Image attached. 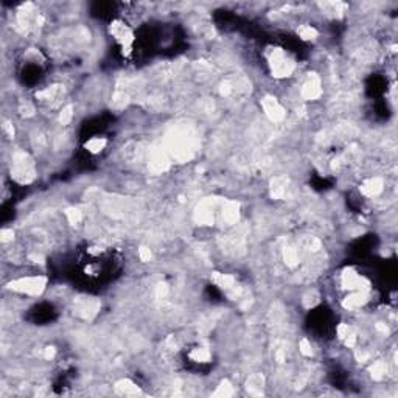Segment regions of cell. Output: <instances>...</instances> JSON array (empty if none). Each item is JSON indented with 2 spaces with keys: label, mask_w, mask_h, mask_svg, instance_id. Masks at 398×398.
Segmentation results:
<instances>
[{
  "label": "cell",
  "mask_w": 398,
  "mask_h": 398,
  "mask_svg": "<svg viewBox=\"0 0 398 398\" xmlns=\"http://www.w3.org/2000/svg\"><path fill=\"white\" fill-rule=\"evenodd\" d=\"M10 173H11V178L17 184L20 185L31 184L36 179V165L33 157L25 151H16L11 157Z\"/></svg>",
  "instance_id": "cell-1"
},
{
  "label": "cell",
  "mask_w": 398,
  "mask_h": 398,
  "mask_svg": "<svg viewBox=\"0 0 398 398\" xmlns=\"http://www.w3.org/2000/svg\"><path fill=\"white\" fill-rule=\"evenodd\" d=\"M268 65L274 78H288L292 75L295 64L280 47H274L268 53Z\"/></svg>",
  "instance_id": "cell-2"
},
{
  "label": "cell",
  "mask_w": 398,
  "mask_h": 398,
  "mask_svg": "<svg viewBox=\"0 0 398 398\" xmlns=\"http://www.w3.org/2000/svg\"><path fill=\"white\" fill-rule=\"evenodd\" d=\"M47 282H48V279L45 276H30V277H22V279H16V280L10 282L8 288L19 294L39 295L47 288Z\"/></svg>",
  "instance_id": "cell-3"
},
{
  "label": "cell",
  "mask_w": 398,
  "mask_h": 398,
  "mask_svg": "<svg viewBox=\"0 0 398 398\" xmlns=\"http://www.w3.org/2000/svg\"><path fill=\"white\" fill-rule=\"evenodd\" d=\"M109 33L117 41V44L121 47L124 55H129L132 52V45H134L136 38H134L132 30L128 27L126 23L121 22V20H114L109 25Z\"/></svg>",
  "instance_id": "cell-4"
},
{
  "label": "cell",
  "mask_w": 398,
  "mask_h": 398,
  "mask_svg": "<svg viewBox=\"0 0 398 398\" xmlns=\"http://www.w3.org/2000/svg\"><path fill=\"white\" fill-rule=\"evenodd\" d=\"M16 20H17V27L20 28V31L27 33L33 27H41L44 22V17L41 16V13L36 11L33 4H23L17 10Z\"/></svg>",
  "instance_id": "cell-5"
},
{
  "label": "cell",
  "mask_w": 398,
  "mask_h": 398,
  "mask_svg": "<svg viewBox=\"0 0 398 398\" xmlns=\"http://www.w3.org/2000/svg\"><path fill=\"white\" fill-rule=\"evenodd\" d=\"M100 311V302L95 297H77L73 301V313L83 317V319H92Z\"/></svg>",
  "instance_id": "cell-6"
},
{
  "label": "cell",
  "mask_w": 398,
  "mask_h": 398,
  "mask_svg": "<svg viewBox=\"0 0 398 398\" xmlns=\"http://www.w3.org/2000/svg\"><path fill=\"white\" fill-rule=\"evenodd\" d=\"M341 283L348 291H367L369 280L358 274L353 268H347L341 274Z\"/></svg>",
  "instance_id": "cell-7"
},
{
  "label": "cell",
  "mask_w": 398,
  "mask_h": 398,
  "mask_svg": "<svg viewBox=\"0 0 398 398\" xmlns=\"http://www.w3.org/2000/svg\"><path fill=\"white\" fill-rule=\"evenodd\" d=\"M261 108L266 114V117L274 121V123H279L285 118L286 115V111L285 108L282 106V103L279 102V100L276 96H272V95H266L263 100H261Z\"/></svg>",
  "instance_id": "cell-8"
},
{
  "label": "cell",
  "mask_w": 398,
  "mask_h": 398,
  "mask_svg": "<svg viewBox=\"0 0 398 398\" xmlns=\"http://www.w3.org/2000/svg\"><path fill=\"white\" fill-rule=\"evenodd\" d=\"M213 283L221 288L224 292H226L230 298H237L240 295V286L237 283V279L230 274H221V272H215L212 276Z\"/></svg>",
  "instance_id": "cell-9"
},
{
  "label": "cell",
  "mask_w": 398,
  "mask_h": 398,
  "mask_svg": "<svg viewBox=\"0 0 398 398\" xmlns=\"http://www.w3.org/2000/svg\"><path fill=\"white\" fill-rule=\"evenodd\" d=\"M301 95L307 102H314L322 95V81L320 77L316 73H310L301 90Z\"/></svg>",
  "instance_id": "cell-10"
},
{
  "label": "cell",
  "mask_w": 398,
  "mask_h": 398,
  "mask_svg": "<svg viewBox=\"0 0 398 398\" xmlns=\"http://www.w3.org/2000/svg\"><path fill=\"white\" fill-rule=\"evenodd\" d=\"M240 219V204L235 201H227L219 212V221L222 226H234Z\"/></svg>",
  "instance_id": "cell-11"
},
{
  "label": "cell",
  "mask_w": 398,
  "mask_h": 398,
  "mask_svg": "<svg viewBox=\"0 0 398 398\" xmlns=\"http://www.w3.org/2000/svg\"><path fill=\"white\" fill-rule=\"evenodd\" d=\"M369 302V294L367 291H352L348 294L344 301H342V307L345 310H358L361 307H364Z\"/></svg>",
  "instance_id": "cell-12"
},
{
  "label": "cell",
  "mask_w": 398,
  "mask_h": 398,
  "mask_svg": "<svg viewBox=\"0 0 398 398\" xmlns=\"http://www.w3.org/2000/svg\"><path fill=\"white\" fill-rule=\"evenodd\" d=\"M64 95V89L61 84H53L48 86L44 90L36 92V98L39 100L41 103H56L58 100H61Z\"/></svg>",
  "instance_id": "cell-13"
},
{
  "label": "cell",
  "mask_w": 398,
  "mask_h": 398,
  "mask_svg": "<svg viewBox=\"0 0 398 398\" xmlns=\"http://www.w3.org/2000/svg\"><path fill=\"white\" fill-rule=\"evenodd\" d=\"M194 219L197 224H203V226H210L215 221V207L209 201H204L201 206H197Z\"/></svg>",
  "instance_id": "cell-14"
},
{
  "label": "cell",
  "mask_w": 398,
  "mask_h": 398,
  "mask_svg": "<svg viewBox=\"0 0 398 398\" xmlns=\"http://www.w3.org/2000/svg\"><path fill=\"white\" fill-rule=\"evenodd\" d=\"M383 190H384V181L381 178H369L359 187V191L367 197H377Z\"/></svg>",
  "instance_id": "cell-15"
},
{
  "label": "cell",
  "mask_w": 398,
  "mask_h": 398,
  "mask_svg": "<svg viewBox=\"0 0 398 398\" xmlns=\"http://www.w3.org/2000/svg\"><path fill=\"white\" fill-rule=\"evenodd\" d=\"M336 333H338V338L348 348H353L356 345V333L350 325H348V323H339L338 328H336Z\"/></svg>",
  "instance_id": "cell-16"
},
{
  "label": "cell",
  "mask_w": 398,
  "mask_h": 398,
  "mask_svg": "<svg viewBox=\"0 0 398 398\" xmlns=\"http://www.w3.org/2000/svg\"><path fill=\"white\" fill-rule=\"evenodd\" d=\"M288 187H289L288 178H285V176L274 178V179L271 181V187H269L271 196H272L274 199H282V197H285V194H286V191H288Z\"/></svg>",
  "instance_id": "cell-17"
},
{
  "label": "cell",
  "mask_w": 398,
  "mask_h": 398,
  "mask_svg": "<svg viewBox=\"0 0 398 398\" xmlns=\"http://www.w3.org/2000/svg\"><path fill=\"white\" fill-rule=\"evenodd\" d=\"M263 389H264V377L261 373H254V375H251L249 380L246 381V390L254 396L261 395Z\"/></svg>",
  "instance_id": "cell-18"
},
{
  "label": "cell",
  "mask_w": 398,
  "mask_h": 398,
  "mask_svg": "<svg viewBox=\"0 0 398 398\" xmlns=\"http://www.w3.org/2000/svg\"><path fill=\"white\" fill-rule=\"evenodd\" d=\"M115 390H117L120 395H126V396H132V395H140V393H142L140 387H139L134 381H131V380H128V378L117 381V383H115Z\"/></svg>",
  "instance_id": "cell-19"
},
{
  "label": "cell",
  "mask_w": 398,
  "mask_h": 398,
  "mask_svg": "<svg viewBox=\"0 0 398 398\" xmlns=\"http://www.w3.org/2000/svg\"><path fill=\"white\" fill-rule=\"evenodd\" d=\"M320 8L330 17H341L345 11L347 5L342 2H323V4H320Z\"/></svg>",
  "instance_id": "cell-20"
},
{
  "label": "cell",
  "mask_w": 398,
  "mask_h": 398,
  "mask_svg": "<svg viewBox=\"0 0 398 398\" xmlns=\"http://www.w3.org/2000/svg\"><path fill=\"white\" fill-rule=\"evenodd\" d=\"M188 358L194 362H199V364H204V362H209L212 359V353L207 347H194L193 350L190 352Z\"/></svg>",
  "instance_id": "cell-21"
},
{
  "label": "cell",
  "mask_w": 398,
  "mask_h": 398,
  "mask_svg": "<svg viewBox=\"0 0 398 398\" xmlns=\"http://www.w3.org/2000/svg\"><path fill=\"white\" fill-rule=\"evenodd\" d=\"M106 145H108V140L105 137H92L84 143V148L92 154H98L103 151Z\"/></svg>",
  "instance_id": "cell-22"
},
{
  "label": "cell",
  "mask_w": 398,
  "mask_h": 398,
  "mask_svg": "<svg viewBox=\"0 0 398 398\" xmlns=\"http://www.w3.org/2000/svg\"><path fill=\"white\" fill-rule=\"evenodd\" d=\"M297 35L302 41H314L319 36V31L314 27H311V25L305 23V25H301V27L297 28Z\"/></svg>",
  "instance_id": "cell-23"
},
{
  "label": "cell",
  "mask_w": 398,
  "mask_h": 398,
  "mask_svg": "<svg viewBox=\"0 0 398 398\" xmlns=\"http://www.w3.org/2000/svg\"><path fill=\"white\" fill-rule=\"evenodd\" d=\"M387 373V366L383 361H375L370 366V375L373 380H383Z\"/></svg>",
  "instance_id": "cell-24"
},
{
  "label": "cell",
  "mask_w": 398,
  "mask_h": 398,
  "mask_svg": "<svg viewBox=\"0 0 398 398\" xmlns=\"http://www.w3.org/2000/svg\"><path fill=\"white\" fill-rule=\"evenodd\" d=\"M235 393V389L232 386V383L229 380H222L219 383V386L216 387V390L213 392V396H224V398H227V396H232Z\"/></svg>",
  "instance_id": "cell-25"
},
{
  "label": "cell",
  "mask_w": 398,
  "mask_h": 398,
  "mask_svg": "<svg viewBox=\"0 0 398 398\" xmlns=\"http://www.w3.org/2000/svg\"><path fill=\"white\" fill-rule=\"evenodd\" d=\"M283 258H285V263L291 268L297 266L298 264V252L295 247H285L283 251Z\"/></svg>",
  "instance_id": "cell-26"
},
{
  "label": "cell",
  "mask_w": 398,
  "mask_h": 398,
  "mask_svg": "<svg viewBox=\"0 0 398 398\" xmlns=\"http://www.w3.org/2000/svg\"><path fill=\"white\" fill-rule=\"evenodd\" d=\"M73 118V105H67L61 109L59 112V123L61 124H69Z\"/></svg>",
  "instance_id": "cell-27"
},
{
  "label": "cell",
  "mask_w": 398,
  "mask_h": 398,
  "mask_svg": "<svg viewBox=\"0 0 398 398\" xmlns=\"http://www.w3.org/2000/svg\"><path fill=\"white\" fill-rule=\"evenodd\" d=\"M65 216H67V219H69L70 224H78V222H81V219H83L81 210L73 209V207H70V209L65 210Z\"/></svg>",
  "instance_id": "cell-28"
},
{
  "label": "cell",
  "mask_w": 398,
  "mask_h": 398,
  "mask_svg": "<svg viewBox=\"0 0 398 398\" xmlns=\"http://www.w3.org/2000/svg\"><path fill=\"white\" fill-rule=\"evenodd\" d=\"M19 112L23 117H33L35 115V106L30 102H22L20 106H19Z\"/></svg>",
  "instance_id": "cell-29"
},
{
  "label": "cell",
  "mask_w": 398,
  "mask_h": 398,
  "mask_svg": "<svg viewBox=\"0 0 398 398\" xmlns=\"http://www.w3.org/2000/svg\"><path fill=\"white\" fill-rule=\"evenodd\" d=\"M298 350H301V353H302L304 356H311V355H313L311 342H310L307 338H304V339L301 341V344H298Z\"/></svg>",
  "instance_id": "cell-30"
},
{
  "label": "cell",
  "mask_w": 398,
  "mask_h": 398,
  "mask_svg": "<svg viewBox=\"0 0 398 398\" xmlns=\"http://www.w3.org/2000/svg\"><path fill=\"white\" fill-rule=\"evenodd\" d=\"M304 304H305L307 308H313V307H316V305L319 304V295H317L316 292H310L308 295H305Z\"/></svg>",
  "instance_id": "cell-31"
},
{
  "label": "cell",
  "mask_w": 398,
  "mask_h": 398,
  "mask_svg": "<svg viewBox=\"0 0 398 398\" xmlns=\"http://www.w3.org/2000/svg\"><path fill=\"white\" fill-rule=\"evenodd\" d=\"M114 106H118V108H121V106H124L128 103V95L126 93H123V92H117L115 93V96H114Z\"/></svg>",
  "instance_id": "cell-32"
},
{
  "label": "cell",
  "mask_w": 398,
  "mask_h": 398,
  "mask_svg": "<svg viewBox=\"0 0 398 398\" xmlns=\"http://www.w3.org/2000/svg\"><path fill=\"white\" fill-rule=\"evenodd\" d=\"M151 257H153V254H151V251H149V247H146V246H142L140 249H139V258L142 260V261H149L151 260Z\"/></svg>",
  "instance_id": "cell-33"
},
{
  "label": "cell",
  "mask_w": 398,
  "mask_h": 398,
  "mask_svg": "<svg viewBox=\"0 0 398 398\" xmlns=\"http://www.w3.org/2000/svg\"><path fill=\"white\" fill-rule=\"evenodd\" d=\"M13 238H14V232L11 229H2V232H0V241L4 244L13 241Z\"/></svg>",
  "instance_id": "cell-34"
},
{
  "label": "cell",
  "mask_w": 398,
  "mask_h": 398,
  "mask_svg": "<svg viewBox=\"0 0 398 398\" xmlns=\"http://www.w3.org/2000/svg\"><path fill=\"white\" fill-rule=\"evenodd\" d=\"M167 294H168V285H165V283H159L157 288H156V295H157L159 298H163Z\"/></svg>",
  "instance_id": "cell-35"
},
{
  "label": "cell",
  "mask_w": 398,
  "mask_h": 398,
  "mask_svg": "<svg viewBox=\"0 0 398 398\" xmlns=\"http://www.w3.org/2000/svg\"><path fill=\"white\" fill-rule=\"evenodd\" d=\"M356 358H358L361 362H366V361H369V358H370V353H369V352H366L364 348H358V350H356Z\"/></svg>",
  "instance_id": "cell-36"
},
{
  "label": "cell",
  "mask_w": 398,
  "mask_h": 398,
  "mask_svg": "<svg viewBox=\"0 0 398 398\" xmlns=\"http://www.w3.org/2000/svg\"><path fill=\"white\" fill-rule=\"evenodd\" d=\"M55 355H56L55 347H45V350H44V358L45 359H52V358H55Z\"/></svg>",
  "instance_id": "cell-37"
},
{
  "label": "cell",
  "mask_w": 398,
  "mask_h": 398,
  "mask_svg": "<svg viewBox=\"0 0 398 398\" xmlns=\"http://www.w3.org/2000/svg\"><path fill=\"white\" fill-rule=\"evenodd\" d=\"M2 128H4V131H5L10 137H14V128H13V124H11L10 121H4Z\"/></svg>",
  "instance_id": "cell-38"
},
{
  "label": "cell",
  "mask_w": 398,
  "mask_h": 398,
  "mask_svg": "<svg viewBox=\"0 0 398 398\" xmlns=\"http://www.w3.org/2000/svg\"><path fill=\"white\" fill-rule=\"evenodd\" d=\"M377 330L381 331V333H384V335L387 333V327L384 325V323H377Z\"/></svg>",
  "instance_id": "cell-39"
}]
</instances>
